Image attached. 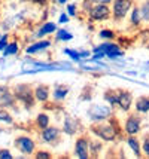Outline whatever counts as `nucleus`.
Listing matches in <instances>:
<instances>
[{
  "mask_svg": "<svg viewBox=\"0 0 149 159\" xmlns=\"http://www.w3.org/2000/svg\"><path fill=\"white\" fill-rule=\"evenodd\" d=\"M15 98H18L21 103H24L27 107H33L35 106V89H31L30 85H18L15 88Z\"/></svg>",
  "mask_w": 149,
  "mask_h": 159,
  "instance_id": "obj_1",
  "label": "nucleus"
},
{
  "mask_svg": "<svg viewBox=\"0 0 149 159\" xmlns=\"http://www.w3.org/2000/svg\"><path fill=\"white\" fill-rule=\"evenodd\" d=\"M91 131L92 134H95L103 141H114L116 139V128L114 125H94L91 128Z\"/></svg>",
  "mask_w": 149,
  "mask_h": 159,
  "instance_id": "obj_2",
  "label": "nucleus"
},
{
  "mask_svg": "<svg viewBox=\"0 0 149 159\" xmlns=\"http://www.w3.org/2000/svg\"><path fill=\"white\" fill-rule=\"evenodd\" d=\"M112 115V109L107 107L105 104H92L88 110V116L91 120H95V122H101V120H106V119L110 118Z\"/></svg>",
  "mask_w": 149,
  "mask_h": 159,
  "instance_id": "obj_3",
  "label": "nucleus"
},
{
  "mask_svg": "<svg viewBox=\"0 0 149 159\" xmlns=\"http://www.w3.org/2000/svg\"><path fill=\"white\" fill-rule=\"evenodd\" d=\"M95 51H103L107 58H110V60H116V58H121L124 55V51L116 43H110V42H106V43H101L99 46H95L92 49V52H95Z\"/></svg>",
  "mask_w": 149,
  "mask_h": 159,
  "instance_id": "obj_4",
  "label": "nucleus"
},
{
  "mask_svg": "<svg viewBox=\"0 0 149 159\" xmlns=\"http://www.w3.org/2000/svg\"><path fill=\"white\" fill-rule=\"evenodd\" d=\"M88 15H90L91 20H95V21L107 20L110 16V7L107 6L106 3H95V6H92L90 9Z\"/></svg>",
  "mask_w": 149,
  "mask_h": 159,
  "instance_id": "obj_5",
  "label": "nucleus"
},
{
  "mask_svg": "<svg viewBox=\"0 0 149 159\" xmlns=\"http://www.w3.org/2000/svg\"><path fill=\"white\" fill-rule=\"evenodd\" d=\"M133 2L131 0H114V18L116 21L125 18V15L128 14V11L131 9Z\"/></svg>",
  "mask_w": 149,
  "mask_h": 159,
  "instance_id": "obj_6",
  "label": "nucleus"
},
{
  "mask_svg": "<svg viewBox=\"0 0 149 159\" xmlns=\"http://www.w3.org/2000/svg\"><path fill=\"white\" fill-rule=\"evenodd\" d=\"M75 156L79 159H88L90 156V140L86 137H79L75 143Z\"/></svg>",
  "mask_w": 149,
  "mask_h": 159,
  "instance_id": "obj_7",
  "label": "nucleus"
},
{
  "mask_svg": "<svg viewBox=\"0 0 149 159\" xmlns=\"http://www.w3.org/2000/svg\"><path fill=\"white\" fill-rule=\"evenodd\" d=\"M15 147L24 155H31L35 152L36 144L30 137H16L15 139Z\"/></svg>",
  "mask_w": 149,
  "mask_h": 159,
  "instance_id": "obj_8",
  "label": "nucleus"
},
{
  "mask_svg": "<svg viewBox=\"0 0 149 159\" xmlns=\"http://www.w3.org/2000/svg\"><path fill=\"white\" fill-rule=\"evenodd\" d=\"M124 129L128 135H136L139 134L140 129H142V120L137 115H130L125 120V125H124Z\"/></svg>",
  "mask_w": 149,
  "mask_h": 159,
  "instance_id": "obj_9",
  "label": "nucleus"
},
{
  "mask_svg": "<svg viewBox=\"0 0 149 159\" xmlns=\"http://www.w3.org/2000/svg\"><path fill=\"white\" fill-rule=\"evenodd\" d=\"M118 106L124 111H128L133 106V95L131 92L127 89H119L118 91Z\"/></svg>",
  "mask_w": 149,
  "mask_h": 159,
  "instance_id": "obj_10",
  "label": "nucleus"
},
{
  "mask_svg": "<svg viewBox=\"0 0 149 159\" xmlns=\"http://www.w3.org/2000/svg\"><path fill=\"white\" fill-rule=\"evenodd\" d=\"M60 137V129L57 126H46L42 129V134H40V139H42L43 143H54L55 140H58Z\"/></svg>",
  "mask_w": 149,
  "mask_h": 159,
  "instance_id": "obj_11",
  "label": "nucleus"
},
{
  "mask_svg": "<svg viewBox=\"0 0 149 159\" xmlns=\"http://www.w3.org/2000/svg\"><path fill=\"white\" fill-rule=\"evenodd\" d=\"M79 129V122L72 116H66L64 118V126H63V132H66L67 135H75Z\"/></svg>",
  "mask_w": 149,
  "mask_h": 159,
  "instance_id": "obj_12",
  "label": "nucleus"
},
{
  "mask_svg": "<svg viewBox=\"0 0 149 159\" xmlns=\"http://www.w3.org/2000/svg\"><path fill=\"white\" fill-rule=\"evenodd\" d=\"M35 98L36 101H40V103H46L49 100V86L48 85H37L35 88Z\"/></svg>",
  "mask_w": 149,
  "mask_h": 159,
  "instance_id": "obj_13",
  "label": "nucleus"
},
{
  "mask_svg": "<svg viewBox=\"0 0 149 159\" xmlns=\"http://www.w3.org/2000/svg\"><path fill=\"white\" fill-rule=\"evenodd\" d=\"M134 107H136V111L137 113H148L149 111V97L148 95H140L137 97L134 103Z\"/></svg>",
  "mask_w": 149,
  "mask_h": 159,
  "instance_id": "obj_14",
  "label": "nucleus"
},
{
  "mask_svg": "<svg viewBox=\"0 0 149 159\" xmlns=\"http://www.w3.org/2000/svg\"><path fill=\"white\" fill-rule=\"evenodd\" d=\"M49 46H51V40H40V42H37V43H35V45L27 46L26 52L27 54H36V52H40V51L49 48Z\"/></svg>",
  "mask_w": 149,
  "mask_h": 159,
  "instance_id": "obj_15",
  "label": "nucleus"
},
{
  "mask_svg": "<svg viewBox=\"0 0 149 159\" xmlns=\"http://www.w3.org/2000/svg\"><path fill=\"white\" fill-rule=\"evenodd\" d=\"M52 95H54L55 101H61V100H64L69 95V86H66V85H55Z\"/></svg>",
  "mask_w": 149,
  "mask_h": 159,
  "instance_id": "obj_16",
  "label": "nucleus"
},
{
  "mask_svg": "<svg viewBox=\"0 0 149 159\" xmlns=\"http://www.w3.org/2000/svg\"><path fill=\"white\" fill-rule=\"evenodd\" d=\"M127 144L130 146V149L133 150L134 156H137V158L142 156V147H140V143H139L137 137H134V135H128L127 137Z\"/></svg>",
  "mask_w": 149,
  "mask_h": 159,
  "instance_id": "obj_17",
  "label": "nucleus"
},
{
  "mask_svg": "<svg viewBox=\"0 0 149 159\" xmlns=\"http://www.w3.org/2000/svg\"><path fill=\"white\" fill-rule=\"evenodd\" d=\"M57 31V25L54 22H45L42 27L39 28V31L36 33L37 37H45V36L51 34V33H55Z\"/></svg>",
  "mask_w": 149,
  "mask_h": 159,
  "instance_id": "obj_18",
  "label": "nucleus"
},
{
  "mask_svg": "<svg viewBox=\"0 0 149 159\" xmlns=\"http://www.w3.org/2000/svg\"><path fill=\"white\" fill-rule=\"evenodd\" d=\"M14 104H15V95H12L9 92V89L0 94V106H3V107H12Z\"/></svg>",
  "mask_w": 149,
  "mask_h": 159,
  "instance_id": "obj_19",
  "label": "nucleus"
},
{
  "mask_svg": "<svg viewBox=\"0 0 149 159\" xmlns=\"http://www.w3.org/2000/svg\"><path fill=\"white\" fill-rule=\"evenodd\" d=\"M105 100L110 104V107H115V106L118 104V91H114V89L106 91V94H105Z\"/></svg>",
  "mask_w": 149,
  "mask_h": 159,
  "instance_id": "obj_20",
  "label": "nucleus"
},
{
  "mask_svg": "<svg viewBox=\"0 0 149 159\" xmlns=\"http://www.w3.org/2000/svg\"><path fill=\"white\" fill-rule=\"evenodd\" d=\"M36 125H37L40 129L46 128V126L49 125V116H48L46 113H39L37 118H36Z\"/></svg>",
  "mask_w": 149,
  "mask_h": 159,
  "instance_id": "obj_21",
  "label": "nucleus"
},
{
  "mask_svg": "<svg viewBox=\"0 0 149 159\" xmlns=\"http://www.w3.org/2000/svg\"><path fill=\"white\" fill-rule=\"evenodd\" d=\"M131 24L133 25H139L140 22H142V14H140V7L134 6L133 7V11H131Z\"/></svg>",
  "mask_w": 149,
  "mask_h": 159,
  "instance_id": "obj_22",
  "label": "nucleus"
},
{
  "mask_svg": "<svg viewBox=\"0 0 149 159\" xmlns=\"http://www.w3.org/2000/svg\"><path fill=\"white\" fill-rule=\"evenodd\" d=\"M73 39V34L72 33H69V31H66V30H57V33H55V40H72Z\"/></svg>",
  "mask_w": 149,
  "mask_h": 159,
  "instance_id": "obj_23",
  "label": "nucleus"
},
{
  "mask_svg": "<svg viewBox=\"0 0 149 159\" xmlns=\"http://www.w3.org/2000/svg\"><path fill=\"white\" fill-rule=\"evenodd\" d=\"M18 52V45L12 42V43H7V46L3 49V57H9V55H15Z\"/></svg>",
  "mask_w": 149,
  "mask_h": 159,
  "instance_id": "obj_24",
  "label": "nucleus"
},
{
  "mask_svg": "<svg viewBox=\"0 0 149 159\" xmlns=\"http://www.w3.org/2000/svg\"><path fill=\"white\" fill-rule=\"evenodd\" d=\"M140 14H142V20L145 22H149V0L143 2V5L140 6Z\"/></svg>",
  "mask_w": 149,
  "mask_h": 159,
  "instance_id": "obj_25",
  "label": "nucleus"
},
{
  "mask_svg": "<svg viewBox=\"0 0 149 159\" xmlns=\"http://www.w3.org/2000/svg\"><path fill=\"white\" fill-rule=\"evenodd\" d=\"M64 54L70 57L73 61H79V60H82V58H81V52H79V51H75V49H64Z\"/></svg>",
  "mask_w": 149,
  "mask_h": 159,
  "instance_id": "obj_26",
  "label": "nucleus"
},
{
  "mask_svg": "<svg viewBox=\"0 0 149 159\" xmlns=\"http://www.w3.org/2000/svg\"><path fill=\"white\" fill-rule=\"evenodd\" d=\"M100 39H107V40H112L115 37V33L112 31V30H107V28H105V30H100Z\"/></svg>",
  "mask_w": 149,
  "mask_h": 159,
  "instance_id": "obj_27",
  "label": "nucleus"
},
{
  "mask_svg": "<svg viewBox=\"0 0 149 159\" xmlns=\"http://www.w3.org/2000/svg\"><path fill=\"white\" fill-rule=\"evenodd\" d=\"M0 120H2V122H6V124H12V122H14V120H12V116H11L6 110H0Z\"/></svg>",
  "mask_w": 149,
  "mask_h": 159,
  "instance_id": "obj_28",
  "label": "nucleus"
},
{
  "mask_svg": "<svg viewBox=\"0 0 149 159\" xmlns=\"http://www.w3.org/2000/svg\"><path fill=\"white\" fill-rule=\"evenodd\" d=\"M142 152L145 153V156L149 158V135H146L143 139V143H142Z\"/></svg>",
  "mask_w": 149,
  "mask_h": 159,
  "instance_id": "obj_29",
  "label": "nucleus"
},
{
  "mask_svg": "<svg viewBox=\"0 0 149 159\" xmlns=\"http://www.w3.org/2000/svg\"><path fill=\"white\" fill-rule=\"evenodd\" d=\"M35 156H36L37 159H49V158H52V156H51V153H46V152H43V150L37 152Z\"/></svg>",
  "mask_w": 149,
  "mask_h": 159,
  "instance_id": "obj_30",
  "label": "nucleus"
},
{
  "mask_svg": "<svg viewBox=\"0 0 149 159\" xmlns=\"http://www.w3.org/2000/svg\"><path fill=\"white\" fill-rule=\"evenodd\" d=\"M67 14L70 15V16H75L76 15V5H73V3L67 5Z\"/></svg>",
  "mask_w": 149,
  "mask_h": 159,
  "instance_id": "obj_31",
  "label": "nucleus"
},
{
  "mask_svg": "<svg viewBox=\"0 0 149 159\" xmlns=\"http://www.w3.org/2000/svg\"><path fill=\"white\" fill-rule=\"evenodd\" d=\"M6 46H7V34H5L3 37H0V51H3Z\"/></svg>",
  "mask_w": 149,
  "mask_h": 159,
  "instance_id": "obj_32",
  "label": "nucleus"
},
{
  "mask_svg": "<svg viewBox=\"0 0 149 159\" xmlns=\"http://www.w3.org/2000/svg\"><path fill=\"white\" fill-rule=\"evenodd\" d=\"M12 155L9 150H0V159H11Z\"/></svg>",
  "mask_w": 149,
  "mask_h": 159,
  "instance_id": "obj_33",
  "label": "nucleus"
},
{
  "mask_svg": "<svg viewBox=\"0 0 149 159\" xmlns=\"http://www.w3.org/2000/svg\"><path fill=\"white\" fill-rule=\"evenodd\" d=\"M60 22H61V24L69 22V15H67V14H61V15H60Z\"/></svg>",
  "mask_w": 149,
  "mask_h": 159,
  "instance_id": "obj_34",
  "label": "nucleus"
},
{
  "mask_svg": "<svg viewBox=\"0 0 149 159\" xmlns=\"http://www.w3.org/2000/svg\"><path fill=\"white\" fill-rule=\"evenodd\" d=\"M81 52V58H90V51H79Z\"/></svg>",
  "mask_w": 149,
  "mask_h": 159,
  "instance_id": "obj_35",
  "label": "nucleus"
},
{
  "mask_svg": "<svg viewBox=\"0 0 149 159\" xmlns=\"http://www.w3.org/2000/svg\"><path fill=\"white\" fill-rule=\"evenodd\" d=\"M91 2H94V3H110V2H114V0H91Z\"/></svg>",
  "mask_w": 149,
  "mask_h": 159,
  "instance_id": "obj_36",
  "label": "nucleus"
},
{
  "mask_svg": "<svg viewBox=\"0 0 149 159\" xmlns=\"http://www.w3.org/2000/svg\"><path fill=\"white\" fill-rule=\"evenodd\" d=\"M31 2H35V3H37V5H46L48 0H31Z\"/></svg>",
  "mask_w": 149,
  "mask_h": 159,
  "instance_id": "obj_37",
  "label": "nucleus"
},
{
  "mask_svg": "<svg viewBox=\"0 0 149 159\" xmlns=\"http://www.w3.org/2000/svg\"><path fill=\"white\" fill-rule=\"evenodd\" d=\"M58 3H60V5H64V3H66V2H67V0H57Z\"/></svg>",
  "mask_w": 149,
  "mask_h": 159,
  "instance_id": "obj_38",
  "label": "nucleus"
}]
</instances>
